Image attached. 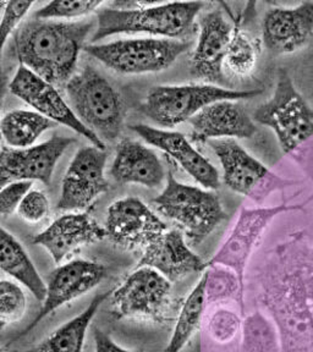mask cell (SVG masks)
I'll return each mask as SVG.
<instances>
[{
  "instance_id": "obj_16",
  "label": "cell",
  "mask_w": 313,
  "mask_h": 352,
  "mask_svg": "<svg viewBox=\"0 0 313 352\" xmlns=\"http://www.w3.org/2000/svg\"><path fill=\"white\" fill-rule=\"evenodd\" d=\"M74 142L75 140L72 138L53 136L28 148L3 146L0 155L1 187L11 182L33 180L50 185L55 165Z\"/></svg>"
},
{
  "instance_id": "obj_23",
  "label": "cell",
  "mask_w": 313,
  "mask_h": 352,
  "mask_svg": "<svg viewBox=\"0 0 313 352\" xmlns=\"http://www.w3.org/2000/svg\"><path fill=\"white\" fill-rule=\"evenodd\" d=\"M110 175L119 184L154 188L164 182V166L153 149L133 140H124L116 149Z\"/></svg>"
},
{
  "instance_id": "obj_20",
  "label": "cell",
  "mask_w": 313,
  "mask_h": 352,
  "mask_svg": "<svg viewBox=\"0 0 313 352\" xmlns=\"http://www.w3.org/2000/svg\"><path fill=\"white\" fill-rule=\"evenodd\" d=\"M130 129L149 144L168 154L206 190L213 191L219 188L220 177L217 168L182 133L143 124H135Z\"/></svg>"
},
{
  "instance_id": "obj_26",
  "label": "cell",
  "mask_w": 313,
  "mask_h": 352,
  "mask_svg": "<svg viewBox=\"0 0 313 352\" xmlns=\"http://www.w3.org/2000/svg\"><path fill=\"white\" fill-rule=\"evenodd\" d=\"M56 122L30 110H11L1 119V135L10 148H28L34 146L44 132Z\"/></svg>"
},
{
  "instance_id": "obj_34",
  "label": "cell",
  "mask_w": 313,
  "mask_h": 352,
  "mask_svg": "<svg viewBox=\"0 0 313 352\" xmlns=\"http://www.w3.org/2000/svg\"><path fill=\"white\" fill-rule=\"evenodd\" d=\"M1 48L6 47V41L9 39L15 30H19V25L22 19L28 15V11L33 6V1H1Z\"/></svg>"
},
{
  "instance_id": "obj_7",
  "label": "cell",
  "mask_w": 313,
  "mask_h": 352,
  "mask_svg": "<svg viewBox=\"0 0 313 352\" xmlns=\"http://www.w3.org/2000/svg\"><path fill=\"white\" fill-rule=\"evenodd\" d=\"M263 89H228L215 85L157 86L149 91L140 110L157 125L174 127L190 121L206 107L222 100L257 97Z\"/></svg>"
},
{
  "instance_id": "obj_30",
  "label": "cell",
  "mask_w": 313,
  "mask_h": 352,
  "mask_svg": "<svg viewBox=\"0 0 313 352\" xmlns=\"http://www.w3.org/2000/svg\"><path fill=\"white\" fill-rule=\"evenodd\" d=\"M207 305L235 300L245 316V290L234 270L223 265H208L206 284Z\"/></svg>"
},
{
  "instance_id": "obj_5",
  "label": "cell",
  "mask_w": 313,
  "mask_h": 352,
  "mask_svg": "<svg viewBox=\"0 0 313 352\" xmlns=\"http://www.w3.org/2000/svg\"><path fill=\"white\" fill-rule=\"evenodd\" d=\"M72 111L88 130L105 142H114L124 129L120 94L107 77L92 66H85L66 83Z\"/></svg>"
},
{
  "instance_id": "obj_38",
  "label": "cell",
  "mask_w": 313,
  "mask_h": 352,
  "mask_svg": "<svg viewBox=\"0 0 313 352\" xmlns=\"http://www.w3.org/2000/svg\"><path fill=\"white\" fill-rule=\"evenodd\" d=\"M3 352H4V351H3Z\"/></svg>"
},
{
  "instance_id": "obj_27",
  "label": "cell",
  "mask_w": 313,
  "mask_h": 352,
  "mask_svg": "<svg viewBox=\"0 0 313 352\" xmlns=\"http://www.w3.org/2000/svg\"><path fill=\"white\" fill-rule=\"evenodd\" d=\"M206 284H207V270L182 303L171 340L164 352L182 351V349L188 344V341L193 339L195 333L197 331L204 317V309L207 307Z\"/></svg>"
},
{
  "instance_id": "obj_37",
  "label": "cell",
  "mask_w": 313,
  "mask_h": 352,
  "mask_svg": "<svg viewBox=\"0 0 313 352\" xmlns=\"http://www.w3.org/2000/svg\"><path fill=\"white\" fill-rule=\"evenodd\" d=\"M94 352H138L130 351L118 345L105 331L96 328L94 331Z\"/></svg>"
},
{
  "instance_id": "obj_28",
  "label": "cell",
  "mask_w": 313,
  "mask_h": 352,
  "mask_svg": "<svg viewBox=\"0 0 313 352\" xmlns=\"http://www.w3.org/2000/svg\"><path fill=\"white\" fill-rule=\"evenodd\" d=\"M240 352H281L277 325L262 311L248 314L242 320Z\"/></svg>"
},
{
  "instance_id": "obj_19",
  "label": "cell",
  "mask_w": 313,
  "mask_h": 352,
  "mask_svg": "<svg viewBox=\"0 0 313 352\" xmlns=\"http://www.w3.org/2000/svg\"><path fill=\"white\" fill-rule=\"evenodd\" d=\"M107 230L86 212L61 215L47 229L33 237L32 242L50 253L55 263L61 264L81 248L105 240Z\"/></svg>"
},
{
  "instance_id": "obj_17",
  "label": "cell",
  "mask_w": 313,
  "mask_h": 352,
  "mask_svg": "<svg viewBox=\"0 0 313 352\" xmlns=\"http://www.w3.org/2000/svg\"><path fill=\"white\" fill-rule=\"evenodd\" d=\"M313 38V1L292 8L273 6L262 20V43L272 54H292Z\"/></svg>"
},
{
  "instance_id": "obj_24",
  "label": "cell",
  "mask_w": 313,
  "mask_h": 352,
  "mask_svg": "<svg viewBox=\"0 0 313 352\" xmlns=\"http://www.w3.org/2000/svg\"><path fill=\"white\" fill-rule=\"evenodd\" d=\"M110 294L111 290L96 295L81 314L61 325L28 352H83L91 322Z\"/></svg>"
},
{
  "instance_id": "obj_3",
  "label": "cell",
  "mask_w": 313,
  "mask_h": 352,
  "mask_svg": "<svg viewBox=\"0 0 313 352\" xmlns=\"http://www.w3.org/2000/svg\"><path fill=\"white\" fill-rule=\"evenodd\" d=\"M255 122L274 131L283 153L290 155L313 182V108L284 69L272 98L251 113Z\"/></svg>"
},
{
  "instance_id": "obj_35",
  "label": "cell",
  "mask_w": 313,
  "mask_h": 352,
  "mask_svg": "<svg viewBox=\"0 0 313 352\" xmlns=\"http://www.w3.org/2000/svg\"><path fill=\"white\" fill-rule=\"evenodd\" d=\"M17 213L28 223L37 224L50 214V201L42 191L31 190L22 199Z\"/></svg>"
},
{
  "instance_id": "obj_8",
  "label": "cell",
  "mask_w": 313,
  "mask_h": 352,
  "mask_svg": "<svg viewBox=\"0 0 313 352\" xmlns=\"http://www.w3.org/2000/svg\"><path fill=\"white\" fill-rule=\"evenodd\" d=\"M188 48V42L176 39L130 38L89 44L85 47V52L113 72L141 75L163 72Z\"/></svg>"
},
{
  "instance_id": "obj_32",
  "label": "cell",
  "mask_w": 313,
  "mask_h": 352,
  "mask_svg": "<svg viewBox=\"0 0 313 352\" xmlns=\"http://www.w3.org/2000/svg\"><path fill=\"white\" fill-rule=\"evenodd\" d=\"M105 3L102 1H88V0H77V1H50L47 6H42L39 10L33 14L34 19L58 21V20H70L78 17L87 16L94 11L98 10Z\"/></svg>"
},
{
  "instance_id": "obj_6",
  "label": "cell",
  "mask_w": 313,
  "mask_h": 352,
  "mask_svg": "<svg viewBox=\"0 0 313 352\" xmlns=\"http://www.w3.org/2000/svg\"><path fill=\"white\" fill-rule=\"evenodd\" d=\"M152 202L193 245L204 241L228 218L217 193L179 182L171 171L164 190Z\"/></svg>"
},
{
  "instance_id": "obj_21",
  "label": "cell",
  "mask_w": 313,
  "mask_h": 352,
  "mask_svg": "<svg viewBox=\"0 0 313 352\" xmlns=\"http://www.w3.org/2000/svg\"><path fill=\"white\" fill-rule=\"evenodd\" d=\"M193 142L222 138H252L259 129L248 109L237 100H222L206 107L188 121Z\"/></svg>"
},
{
  "instance_id": "obj_1",
  "label": "cell",
  "mask_w": 313,
  "mask_h": 352,
  "mask_svg": "<svg viewBox=\"0 0 313 352\" xmlns=\"http://www.w3.org/2000/svg\"><path fill=\"white\" fill-rule=\"evenodd\" d=\"M257 302L279 331L281 352H313V236L295 231L259 275Z\"/></svg>"
},
{
  "instance_id": "obj_14",
  "label": "cell",
  "mask_w": 313,
  "mask_h": 352,
  "mask_svg": "<svg viewBox=\"0 0 313 352\" xmlns=\"http://www.w3.org/2000/svg\"><path fill=\"white\" fill-rule=\"evenodd\" d=\"M312 199L313 195H311L301 204L290 206L284 202L281 206H275L272 208L242 209L241 214L239 217L237 226L230 236L209 262L208 265H223L234 270L245 290V268L253 248L266 228L277 215L290 210L303 209Z\"/></svg>"
},
{
  "instance_id": "obj_36",
  "label": "cell",
  "mask_w": 313,
  "mask_h": 352,
  "mask_svg": "<svg viewBox=\"0 0 313 352\" xmlns=\"http://www.w3.org/2000/svg\"><path fill=\"white\" fill-rule=\"evenodd\" d=\"M32 188V182H15L1 187L0 213L6 219L19 209L22 199Z\"/></svg>"
},
{
  "instance_id": "obj_4",
  "label": "cell",
  "mask_w": 313,
  "mask_h": 352,
  "mask_svg": "<svg viewBox=\"0 0 313 352\" xmlns=\"http://www.w3.org/2000/svg\"><path fill=\"white\" fill-rule=\"evenodd\" d=\"M204 6V3L188 1L100 9L92 41L97 42L119 33H147L163 38H179L191 30Z\"/></svg>"
},
{
  "instance_id": "obj_18",
  "label": "cell",
  "mask_w": 313,
  "mask_h": 352,
  "mask_svg": "<svg viewBox=\"0 0 313 352\" xmlns=\"http://www.w3.org/2000/svg\"><path fill=\"white\" fill-rule=\"evenodd\" d=\"M198 26L199 36L191 56V72L211 85H224V59L235 26L222 9L207 12L199 19Z\"/></svg>"
},
{
  "instance_id": "obj_33",
  "label": "cell",
  "mask_w": 313,
  "mask_h": 352,
  "mask_svg": "<svg viewBox=\"0 0 313 352\" xmlns=\"http://www.w3.org/2000/svg\"><path fill=\"white\" fill-rule=\"evenodd\" d=\"M242 320L239 314L226 308H218L208 319V334L217 344L226 345L241 331Z\"/></svg>"
},
{
  "instance_id": "obj_9",
  "label": "cell",
  "mask_w": 313,
  "mask_h": 352,
  "mask_svg": "<svg viewBox=\"0 0 313 352\" xmlns=\"http://www.w3.org/2000/svg\"><path fill=\"white\" fill-rule=\"evenodd\" d=\"M110 309L116 319H142L163 324L173 307V283L149 267H138L111 290Z\"/></svg>"
},
{
  "instance_id": "obj_13",
  "label": "cell",
  "mask_w": 313,
  "mask_h": 352,
  "mask_svg": "<svg viewBox=\"0 0 313 352\" xmlns=\"http://www.w3.org/2000/svg\"><path fill=\"white\" fill-rule=\"evenodd\" d=\"M105 276L107 268L105 264L98 262L72 259L61 264L50 275L47 283V296L42 302V307L36 318L20 334H17L11 342L19 340L22 336H28L33 328L39 324V322L54 314L56 309L94 290Z\"/></svg>"
},
{
  "instance_id": "obj_15",
  "label": "cell",
  "mask_w": 313,
  "mask_h": 352,
  "mask_svg": "<svg viewBox=\"0 0 313 352\" xmlns=\"http://www.w3.org/2000/svg\"><path fill=\"white\" fill-rule=\"evenodd\" d=\"M9 89L11 94L17 96L34 110L64 126L72 129L81 135L100 149L105 148V143L102 142L94 132L88 130L72 111V107L61 97L54 85L45 81L42 77L28 70L25 66H20L15 76L12 77Z\"/></svg>"
},
{
  "instance_id": "obj_12",
  "label": "cell",
  "mask_w": 313,
  "mask_h": 352,
  "mask_svg": "<svg viewBox=\"0 0 313 352\" xmlns=\"http://www.w3.org/2000/svg\"><path fill=\"white\" fill-rule=\"evenodd\" d=\"M105 228L110 241L119 248L141 251L168 231L164 221L138 197L121 198L110 204Z\"/></svg>"
},
{
  "instance_id": "obj_25",
  "label": "cell",
  "mask_w": 313,
  "mask_h": 352,
  "mask_svg": "<svg viewBox=\"0 0 313 352\" xmlns=\"http://www.w3.org/2000/svg\"><path fill=\"white\" fill-rule=\"evenodd\" d=\"M0 267L3 273L14 278L43 302L47 296V283H44L21 243L4 228L0 234Z\"/></svg>"
},
{
  "instance_id": "obj_29",
  "label": "cell",
  "mask_w": 313,
  "mask_h": 352,
  "mask_svg": "<svg viewBox=\"0 0 313 352\" xmlns=\"http://www.w3.org/2000/svg\"><path fill=\"white\" fill-rule=\"evenodd\" d=\"M261 41L235 25L224 59V72L233 76L246 77L252 74L259 63Z\"/></svg>"
},
{
  "instance_id": "obj_22",
  "label": "cell",
  "mask_w": 313,
  "mask_h": 352,
  "mask_svg": "<svg viewBox=\"0 0 313 352\" xmlns=\"http://www.w3.org/2000/svg\"><path fill=\"white\" fill-rule=\"evenodd\" d=\"M138 267L153 268L171 283H175L187 275L204 272L208 264L190 248L182 231L173 229L142 251Z\"/></svg>"
},
{
  "instance_id": "obj_11",
  "label": "cell",
  "mask_w": 313,
  "mask_h": 352,
  "mask_svg": "<svg viewBox=\"0 0 313 352\" xmlns=\"http://www.w3.org/2000/svg\"><path fill=\"white\" fill-rule=\"evenodd\" d=\"M107 154L105 149L88 146L80 149L66 170L56 210L86 212L97 198L108 191L105 169Z\"/></svg>"
},
{
  "instance_id": "obj_10",
  "label": "cell",
  "mask_w": 313,
  "mask_h": 352,
  "mask_svg": "<svg viewBox=\"0 0 313 352\" xmlns=\"http://www.w3.org/2000/svg\"><path fill=\"white\" fill-rule=\"evenodd\" d=\"M209 146L223 168L224 184L239 195L255 197L253 195L259 191L266 195L272 190L300 184L273 175L262 162L248 153L234 138L212 140Z\"/></svg>"
},
{
  "instance_id": "obj_2",
  "label": "cell",
  "mask_w": 313,
  "mask_h": 352,
  "mask_svg": "<svg viewBox=\"0 0 313 352\" xmlns=\"http://www.w3.org/2000/svg\"><path fill=\"white\" fill-rule=\"evenodd\" d=\"M94 22L48 21L34 19L14 36L12 54L21 66L52 85L67 83L75 75L80 52Z\"/></svg>"
},
{
  "instance_id": "obj_31",
  "label": "cell",
  "mask_w": 313,
  "mask_h": 352,
  "mask_svg": "<svg viewBox=\"0 0 313 352\" xmlns=\"http://www.w3.org/2000/svg\"><path fill=\"white\" fill-rule=\"evenodd\" d=\"M28 309V297L21 286L14 281H0V328L17 323L23 318Z\"/></svg>"
}]
</instances>
